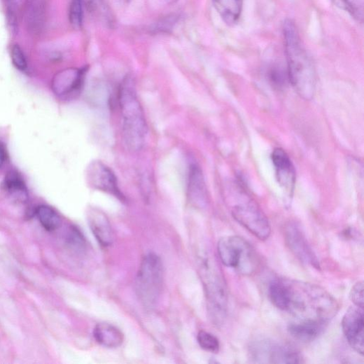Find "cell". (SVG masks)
<instances>
[{"label":"cell","instance_id":"ba28073f","mask_svg":"<svg viewBox=\"0 0 364 364\" xmlns=\"http://www.w3.org/2000/svg\"><path fill=\"white\" fill-rule=\"evenodd\" d=\"M251 353L258 363H300V353L293 346L270 341H259L253 345Z\"/></svg>","mask_w":364,"mask_h":364},{"label":"cell","instance_id":"6da1fadb","mask_svg":"<svg viewBox=\"0 0 364 364\" xmlns=\"http://www.w3.org/2000/svg\"><path fill=\"white\" fill-rule=\"evenodd\" d=\"M286 306L300 321H318L328 323L337 314V300L323 288L300 281L286 279Z\"/></svg>","mask_w":364,"mask_h":364},{"label":"cell","instance_id":"f1b7e54d","mask_svg":"<svg viewBox=\"0 0 364 364\" xmlns=\"http://www.w3.org/2000/svg\"><path fill=\"white\" fill-rule=\"evenodd\" d=\"M66 240L68 244L74 248L80 249L85 245V239L76 227H71Z\"/></svg>","mask_w":364,"mask_h":364},{"label":"cell","instance_id":"603a6c76","mask_svg":"<svg viewBox=\"0 0 364 364\" xmlns=\"http://www.w3.org/2000/svg\"><path fill=\"white\" fill-rule=\"evenodd\" d=\"M85 3L90 12L94 13L99 18L107 22V23H111V11L105 0H84Z\"/></svg>","mask_w":364,"mask_h":364},{"label":"cell","instance_id":"4316f807","mask_svg":"<svg viewBox=\"0 0 364 364\" xmlns=\"http://www.w3.org/2000/svg\"><path fill=\"white\" fill-rule=\"evenodd\" d=\"M12 61L14 66L20 71H24L27 69V61L26 56L19 45H15L11 52Z\"/></svg>","mask_w":364,"mask_h":364},{"label":"cell","instance_id":"8992f818","mask_svg":"<svg viewBox=\"0 0 364 364\" xmlns=\"http://www.w3.org/2000/svg\"><path fill=\"white\" fill-rule=\"evenodd\" d=\"M217 249L223 264L235 268L241 274L251 276L259 266V258L254 248L240 237L221 238Z\"/></svg>","mask_w":364,"mask_h":364},{"label":"cell","instance_id":"52a82bcc","mask_svg":"<svg viewBox=\"0 0 364 364\" xmlns=\"http://www.w3.org/2000/svg\"><path fill=\"white\" fill-rule=\"evenodd\" d=\"M135 284L136 294L141 302L147 307L155 305L163 284V266L158 255L149 253L144 258Z\"/></svg>","mask_w":364,"mask_h":364},{"label":"cell","instance_id":"e0dca14e","mask_svg":"<svg viewBox=\"0 0 364 364\" xmlns=\"http://www.w3.org/2000/svg\"><path fill=\"white\" fill-rule=\"evenodd\" d=\"M328 323L318 321H300L288 326L290 335L295 339L304 342L314 341L326 329Z\"/></svg>","mask_w":364,"mask_h":364},{"label":"cell","instance_id":"9c48e42d","mask_svg":"<svg viewBox=\"0 0 364 364\" xmlns=\"http://www.w3.org/2000/svg\"><path fill=\"white\" fill-rule=\"evenodd\" d=\"M87 68H68L57 73L52 80V89L60 99L71 100L80 93Z\"/></svg>","mask_w":364,"mask_h":364},{"label":"cell","instance_id":"d6986e66","mask_svg":"<svg viewBox=\"0 0 364 364\" xmlns=\"http://www.w3.org/2000/svg\"><path fill=\"white\" fill-rule=\"evenodd\" d=\"M94 337L102 346L111 349L119 347L124 340L122 332L108 323L97 325L94 330Z\"/></svg>","mask_w":364,"mask_h":364},{"label":"cell","instance_id":"5b68a950","mask_svg":"<svg viewBox=\"0 0 364 364\" xmlns=\"http://www.w3.org/2000/svg\"><path fill=\"white\" fill-rule=\"evenodd\" d=\"M200 272L206 292L209 312L217 325L223 323L227 307V295L224 279L215 261L202 258Z\"/></svg>","mask_w":364,"mask_h":364},{"label":"cell","instance_id":"f546056e","mask_svg":"<svg viewBox=\"0 0 364 364\" xmlns=\"http://www.w3.org/2000/svg\"><path fill=\"white\" fill-rule=\"evenodd\" d=\"M349 298L354 305L363 309V282L356 283L351 288Z\"/></svg>","mask_w":364,"mask_h":364},{"label":"cell","instance_id":"2e32d148","mask_svg":"<svg viewBox=\"0 0 364 364\" xmlns=\"http://www.w3.org/2000/svg\"><path fill=\"white\" fill-rule=\"evenodd\" d=\"M188 196L197 206H202L206 203L207 194L203 172L196 164H192L190 167Z\"/></svg>","mask_w":364,"mask_h":364},{"label":"cell","instance_id":"d6a6232c","mask_svg":"<svg viewBox=\"0 0 364 364\" xmlns=\"http://www.w3.org/2000/svg\"><path fill=\"white\" fill-rule=\"evenodd\" d=\"M164 1L168 5H173V4H176L178 1V0H164Z\"/></svg>","mask_w":364,"mask_h":364},{"label":"cell","instance_id":"484cf974","mask_svg":"<svg viewBox=\"0 0 364 364\" xmlns=\"http://www.w3.org/2000/svg\"><path fill=\"white\" fill-rule=\"evenodd\" d=\"M197 340L199 344L204 350L211 353L218 352L220 343L214 335L202 330L198 334Z\"/></svg>","mask_w":364,"mask_h":364},{"label":"cell","instance_id":"836d02e7","mask_svg":"<svg viewBox=\"0 0 364 364\" xmlns=\"http://www.w3.org/2000/svg\"><path fill=\"white\" fill-rule=\"evenodd\" d=\"M122 1L127 2V1H129V0H122Z\"/></svg>","mask_w":364,"mask_h":364},{"label":"cell","instance_id":"277c9868","mask_svg":"<svg viewBox=\"0 0 364 364\" xmlns=\"http://www.w3.org/2000/svg\"><path fill=\"white\" fill-rule=\"evenodd\" d=\"M231 195V213L234 219L246 230L261 241L271 234L270 222L260 208L243 188H237Z\"/></svg>","mask_w":364,"mask_h":364},{"label":"cell","instance_id":"3957f363","mask_svg":"<svg viewBox=\"0 0 364 364\" xmlns=\"http://www.w3.org/2000/svg\"><path fill=\"white\" fill-rule=\"evenodd\" d=\"M119 104L122 119V134L127 148L141 150L148 135V124L141 102L136 95L133 78L125 77L119 91Z\"/></svg>","mask_w":364,"mask_h":364},{"label":"cell","instance_id":"d4e9b609","mask_svg":"<svg viewBox=\"0 0 364 364\" xmlns=\"http://www.w3.org/2000/svg\"><path fill=\"white\" fill-rule=\"evenodd\" d=\"M84 0H71L69 7V21L76 29L80 28L83 19Z\"/></svg>","mask_w":364,"mask_h":364},{"label":"cell","instance_id":"1f68e13d","mask_svg":"<svg viewBox=\"0 0 364 364\" xmlns=\"http://www.w3.org/2000/svg\"><path fill=\"white\" fill-rule=\"evenodd\" d=\"M19 1V0H6L8 7H14L16 8L17 3Z\"/></svg>","mask_w":364,"mask_h":364},{"label":"cell","instance_id":"7a4b0ae2","mask_svg":"<svg viewBox=\"0 0 364 364\" xmlns=\"http://www.w3.org/2000/svg\"><path fill=\"white\" fill-rule=\"evenodd\" d=\"M284 37L289 82L300 98L310 101L316 91V71L303 47L298 28L290 20L284 22Z\"/></svg>","mask_w":364,"mask_h":364},{"label":"cell","instance_id":"4fadbf2b","mask_svg":"<svg viewBox=\"0 0 364 364\" xmlns=\"http://www.w3.org/2000/svg\"><path fill=\"white\" fill-rule=\"evenodd\" d=\"M271 160L276 169L279 184L286 195L291 197L296 181L295 169L291 159L284 149L277 148L272 151Z\"/></svg>","mask_w":364,"mask_h":364},{"label":"cell","instance_id":"4dcf8cb0","mask_svg":"<svg viewBox=\"0 0 364 364\" xmlns=\"http://www.w3.org/2000/svg\"><path fill=\"white\" fill-rule=\"evenodd\" d=\"M7 160V150L6 146L0 143V169H1Z\"/></svg>","mask_w":364,"mask_h":364},{"label":"cell","instance_id":"5bb4252c","mask_svg":"<svg viewBox=\"0 0 364 364\" xmlns=\"http://www.w3.org/2000/svg\"><path fill=\"white\" fill-rule=\"evenodd\" d=\"M24 10V22L31 34L43 32L49 17V0H27Z\"/></svg>","mask_w":364,"mask_h":364},{"label":"cell","instance_id":"7c38bea8","mask_svg":"<svg viewBox=\"0 0 364 364\" xmlns=\"http://www.w3.org/2000/svg\"><path fill=\"white\" fill-rule=\"evenodd\" d=\"M342 327L349 345L363 356L364 351L363 309L356 305L350 307L342 318Z\"/></svg>","mask_w":364,"mask_h":364},{"label":"cell","instance_id":"ffe728a7","mask_svg":"<svg viewBox=\"0 0 364 364\" xmlns=\"http://www.w3.org/2000/svg\"><path fill=\"white\" fill-rule=\"evenodd\" d=\"M4 190L14 200L25 202L29 197L28 190L22 176L16 171L9 172L4 181Z\"/></svg>","mask_w":364,"mask_h":364},{"label":"cell","instance_id":"30bf717a","mask_svg":"<svg viewBox=\"0 0 364 364\" xmlns=\"http://www.w3.org/2000/svg\"><path fill=\"white\" fill-rule=\"evenodd\" d=\"M88 179L91 188L113 195L120 200H125L115 173L104 162H91L88 169Z\"/></svg>","mask_w":364,"mask_h":364},{"label":"cell","instance_id":"8fae6325","mask_svg":"<svg viewBox=\"0 0 364 364\" xmlns=\"http://www.w3.org/2000/svg\"><path fill=\"white\" fill-rule=\"evenodd\" d=\"M285 238L291 252L302 263L316 269H321L320 261L316 258L298 223L290 222L286 225Z\"/></svg>","mask_w":364,"mask_h":364},{"label":"cell","instance_id":"9a60e30c","mask_svg":"<svg viewBox=\"0 0 364 364\" xmlns=\"http://www.w3.org/2000/svg\"><path fill=\"white\" fill-rule=\"evenodd\" d=\"M88 223L99 244L107 247L112 244L113 234L106 215L101 210L93 209L88 214Z\"/></svg>","mask_w":364,"mask_h":364},{"label":"cell","instance_id":"44dd1931","mask_svg":"<svg viewBox=\"0 0 364 364\" xmlns=\"http://www.w3.org/2000/svg\"><path fill=\"white\" fill-rule=\"evenodd\" d=\"M36 217L46 230L54 232L61 225V218L57 212L47 205H41L35 211Z\"/></svg>","mask_w":364,"mask_h":364},{"label":"cell","instance_id":"ac0fdd59","mask_svg":"<svg viewBox=\"0 0 364 364\" xmlns=\"http://www.w3.org/2000/svg\"><path fill=\"white\" fill-rule=\"evenodd\" d=\"M214 6L223 22L234 26L240 20L244 0H213Z\"/></svg>","mask_w":364,"mask_h":364},{"label":"cell","instance_id":"83f0119b","mask_svg":"<svg viewBox=\"0 0 364 364\" xmlns=\"http://www.w3.org/2000/svg\"><path fill=\"white\" fill-rule=\"evenodd\" d=\"M178 17L175 15H169L162 19L154 25L153 31L159 33H168L177 22Z\"/></svg>","mask_w":364,"mask_h":364},{"label":"cell","instance_id":"cb8c5ba5","mask_svg":"<svg viewBox=\"0 0 364 364\" xmlns=\"http://www.w3.org/2000/svg\"><path fill=\"white\" fill-rule=\"evenodd\" d=\"M267 76L270 83L277 88H283L289 81L288 71H286L280 65L271 66L268 71Z\"/></svg>","mask_w":364,"mask_h":364},{"label":"cell","instance_id":"7402d4cb","mask_svg":"<svg viewBox=\"0 0 364 364\" xmlns=\"http://www.w3.org/2000/svg\"><path fill=\"white\" fill-rule=\"evenodd\" d=\"M336 7L346 12L357 22H363V6L360 0H333Z\"/></svg>","mask_w":364,"mask_h":364}]
</instances>
